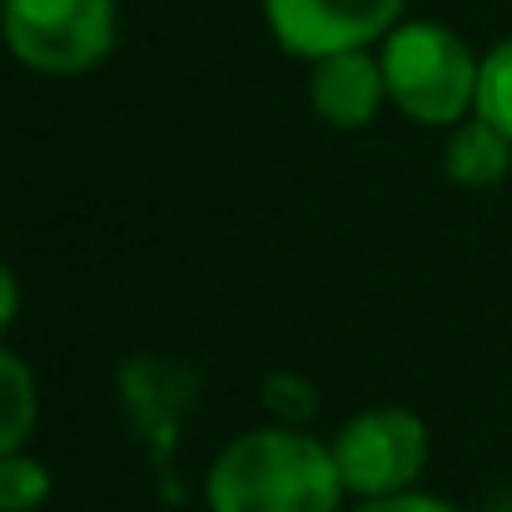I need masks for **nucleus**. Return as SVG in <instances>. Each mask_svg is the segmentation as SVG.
<instances>
[{
	"label": "nucleus",
	"instance_id": "nucleus-1",
	"mask_svg": "<svg viewBox=\"0 0 512 512\" xmlns=\"http://www.w3.org/2000/svg\"><path fill=\"white\" fill-rule=\"evenodd\" d=\"M343 503L334 448L289 423L229 438L204 473L209 512H343Z\"/></svg>",
	"mask_w": 512,
	"mask_h": 512
},
{
	"label": "nucleus",
	"instance_id": "nucleus-2",
	"mask_svg": "<svg viewBox=\"0 0 512 512\" xmlns=\"http://www.w3.org/2000/svg\"><path fill=\"white\" fill-rule=\"evenodd\" d=\"M378 65L388 80V105L423 130H453L478 110L483 55L443 20L403 15L378 40Z\"/></svg>",
	"mask_w": 512,
	"mask_h": 512
},
{
	"label": "nucleus",
	"instance_id": "nucleus-3",
	"mask_svg": "<svg viewBox=\"0 0 512 512\" xmlns=\"http://www.w3.org/2000/svg\"><path fill=\"white\" fill-rule=\"evenodd\" d=\"M0 40L15 65L45 80H80L100 70L120 40L115 0H5Z\"/></svg>",
	"mask_w": 512,
	"mask_h": 512
},
{
	"label": "nucleus",
	"instance_id": "nucleus-4",
	"mask_svg": "<svg viewBox=\"0 0 512 512\" xmlns=\"http://www.w3.org/2000/svg\"><path fill=\"white\" fill-rule=\"evenodd\" d=\"M329 448L353 503L408 493L428 468V423L413 408H363L334 428Z\"/></svg>",
	"mask_w": 512,
	"mask_h": 512
},
{
	"label": "nucleus",
	"instance_id": "nucleus-5",
	"mask_svg": "<svg viewBox=\"0 0 512 512\" xmlns=\"http://www.w3.org/2000/svg\"><path fill=\"white\" fill-rule=\"evenodd\" d=\"M259 10L274 45L314 65L339 50H378L408 0H259Z\"/></svg>",
	"mask_w": 512,
	"mask_h": 512
},
{
	"label": "nucleus",
	"instance_id": "nucleus-6",
	"mask_svg": "<svg viewBox=\"0 0 512 512\" xmlns=\"http://www.w3.org/2000/svg\"><path fill=\"white\" fill-rule=\"evenodd\" d=\"M388 105L378 50H339L309 65V110L334 130H368Z\"/></svg>",
	"mask_w": 512,
	"mask_h": 512
},
{
	"label": "nucleus",
	"instance_id": "nucleus-7",
	"mask_svg": "<svg viewBox=\"0 0 512 512\" xmlns=\"http://www.w3.org/2000/svg\"><path fill=\"white\" fill-rule=\"evenodd\" d=\"M443 174L458 189H498L512 174V140L498 125H488L483 115H468L463 125L448 130Z\"/></svg>",
	"mask_w": 512,
	"mask_h": 512
},
{
	"label": "nucleus",
	"instance_id": "nucleus-8",
	"mask_svg": "<svg viewBox=\"0 0 512 512\" xmlns=\"http://www.w3.org/2000/svg\"><path fill=\"white\" fill-rule=\"evenodd\" d=\"M35 423H40V383L20 353L0 348V458L20 453Z\"/></svg>",
	"mask_w": 512,
	"mask_h": 512
},
{
	"label": "nucleus",
	"instance_id": "nucleus-9",
	"mask_svg": "<svg viewBox=\"0 0 512 512\" xmlns=\"http://www.w3.org/2000/svg\"><path fill=\"white\" fill-rule=\"evenodd\" d=\"M488 125H498L512 140V35L498 40L488 55H483V70H478V110Z\"/></svg>",
	"mask_w": 512,
	"mask_h": 512
},
{
	"label": "nucleus",
	"instance_id": "nucleus-10",
	"mask_svg": "<svg viewBox=\"0 0 512 512\" xmlns=\"http://www.w3.org/2000/svg\"><path fill=\"white\" fill-rule=\"evenodd\" d=\"M50 498V468L25 448L0 458V512H40Z\"/></svg>",
	"mask_w": 512,
	"mask_h": 512
},
{
	"label": "nucleus",
	"instance_id": "nucleus-11",
	"mask_svg": "<svg viewBox=\"0 0 512 512\" xmlns=\"http://www.w3.org/2000/svg\"><path fill=\"white\" fill-rule=\"evenodd\" d=\"M264 408L274 413V423L309 428L314 413H319V393H314V383L299 378V373H269V378H264Z\"/></svg>",
	"mask_w": 512,
	"mask_h": 512
},
{
	"label": "nucleus",
	"instance_id": "nucleus-12",
	"mask_svg": "<svg viewBox=\"0 0 512 512\" xmlns=\"http://www.w3.org/2000/svg\"><path fill=\"white\" fill-rule=\"evenodd\" d=\"M348 512H458L448 498L438 493H423V488H408V493H388V498H363Z\"/></svg>",
	"mask_w": 512,
	"mask_h": 512
},
{
	"label": "nucleus",
	"instance_id": "nucleus-13",
	"mask_svg": "<svg viewBox=\"0 0 512 512\" xmlns=\"http://www.w3.org/2000/svg\"><path fill=\"white\" fill-rule=\"evenodd\" d=\"M15 319H20V279H15V269L0 259V339L10 334Z\"/></svg>",
	"mask_w": 512,
	"mask_h": 512
},
{
	"label": "nucleus",
	"instance_id": "nucleus-14",
	"mask_svg": "<svg viewBox=\"0 0 512 512\" xmlns=\"http://www.w3.org/2000/svg\"><path fill=\"white\" fill-rule=\"evenodd\" d=\"M488 512H512V498H508V503H498V508H488Z\"/></svg>",
	"mask_w": 512,
	"mask_h": 512
},
{
	"label": "nucleus",
	"instance_id": "nucleus-15",
	"mask_svg": "<svg viewBox=\"0 0 512 512\" xmlns=\"http://www.w3.org/2000/svg\"><path fill=\"white\" fill-rule=\"evenodd\" d=\"M0 5H5V0H0Z\"/></svg>",
	"mask_w": 512,
	"mask_h": 512
}]
</instances>
